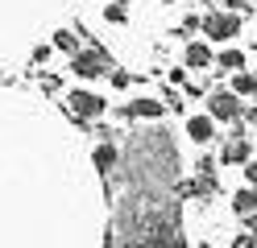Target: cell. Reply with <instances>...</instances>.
Here are the masks:
<instances>
[{
	"label": "cell",
	"mask_w": 257,
	"mask_h": 248,
	"mask_svg": "<svg viewBox=\"0 0 257 248\" xmlns=\"http://www.w3.org/2000/svg\"><path fill=\"white\" fill-rule=\"evenodd\" d=\"M104 108H108V99L104 95H95V91H67V112L71 116H79V120H95V116H104Z\"/></svg>",
	"instance_id": "obj_1"
},
{
	"label": "cell",
	"mask_w": 257,
	"mask_h": 248,
	"mask_svg": "<svg viewBox=\"0 0 257 248\" xmlns=\"http://www.w3.org/2000/svg\"><path fill=\"white\" fill-rule=\"evenodd\" d=\"M199 25H203V33L212 42H232L236 33H240V17L236 13H207Z\"/></svg>",
	"instance_id": "obj_2"
},
{
	"label": "cell",
	"mask_w": 257,
	"mask_h": 248,
	"mask_svg": "<svg viewBox=\"0 0 257 248\" xmlns=\"http://www.w3.org/2000/svg\"><path fill=\"white\" fill-rule=\"evenodd\" d=\"M108 54L104 50H79V54L71 58V71L79 75V79H100V75H108Z\"/></svg>",
	"instance_id": "obj_3"
},
{
	"label": "cell",
	"mask_w": 257,
	"mask_h": 248,
	"mask_svg": "<svg viewBox=\"0 0 257 248\" xmlns=\"http://www.w3.org/2000/svg\"><path fill=\"white\" fill-rule=\"evenodd\" d=\"M240 99L232 95V91H212L207 95V116H212V120H240Z\"/></svg>",
	"instance_id": "obj_4"
},
{
	"label": "cell",
	"mask_w": 257,
	"mask_h": 248,
	"mask_svg": "<svg viewBox=\"0 0 257 248\" xmlns=\"http://www.w3.org/2000/svg\"><path fill=\"white\" fill-rule=\"evenodd\" d=\"M249 153H253V149H249V137H245V132H232L228 145L220 149V161H224V165H245Z\"/></svg>",
	"instance_id": "obj_5"
},
{
	"label": "cell",
	"mask_w": 257,
	"mask_h": 248,
	"mask_svg": "<svg viewBox=\"0 0 257 248\" xmlns=\"http://www.w3.org/2000/svg\"><path fill=\"white\" fill-rule=\"evenodd\" d=\"M183 62L191 66V71H212V66H216V54H212V46H207V42H191V46L183 50Z\"/></svg>",
	"instance_id": "obj_6"
},
{
	"label": "cell",
	"mask_w": 257,
	"mask_h": 248,
	"mask_svg": "<svg viewBox=\"0 0 257 248\" xmlns=\"http://www.w3.org/2000/svg\"><path fill=\"white\" fill-rule=\"evenodd\" d=\"M128 116H133V120H162V112H166V104H162V99H133V104H128L124 108Z\"/></svg>",
	"instance_id": "obj_7"
},
{
	"label": "cell",
	"mask_w": 257,
	"mask_h": 248,
	"mask_svg": "<svg viewBox=\"0 0 257 248\" xmlns=\"http://www.w3.org/2000/svg\"><path fill=\"white\" fill-rule=\"evenodd\" d=\"M91 161H95V170H100V174H112L120 165V149L112 145V141H100V145H95V153H91Z\"/></svg>",
	"instance_id": "obj_8"
},
{
	"label": "cell",
	"mask_w": 257,
	"mask_h": 248,
	"mask_svg": "<svg viewBox=\"0 0 257 248\" xmlns=\"http://www.w3.org/2000/svg\"><path fill=\"white\" fill-rule=\"evenodd\" d=\"M187 137L195 145H207L216 137V120H212V116H191V120H187Z\"/></svg>",
	"instance_id": "obj_9"
},
{
	"label": "cell",
	"mask_w": 257,
	"mask_h": 248,
	"mask_svg": "<svg viewBox=\"0 0 257 248\" xmlns=\"http://www.w3.org/2000/svg\"><path fill=\"white\" fill-rule=\"evenodd\" d=\"M236 99L240 95H249V99H257V75H249V71H236L232 75V87H228Z\"/></svg>",
	"instance_id": "obj_10"
},
{
	"label": "cell",
	"mask_w": 257,
	"mask_h": 248,
	"mask_svg": "<svg viewBox=\"0 0 257 248\" xmlns=\"http://www.w3.org/2000/svg\"><path fill=\"white\" fill-rule=\"evenodd\" d=\"M232 211L236 215H253L257 211V186H240L236 198H232Z\"/></svg>",
	"instance_id": "obj_11"
},
{
	"label": "cell",
	"mask_w": 257,
	"mask_h": 248,
	"mask_svg": "<svg viewBox=\"0 0 257 248\" xmlns=\"http://www.w3.org/2000/svg\"><path fill=\"white\" fill-rule=\"evenodd\" d=\"M216 71H228V75L245 71V54H240V50H224V54H216Z\"/></svg>",
	"instance_id": "obj_12"
},
{
	"label": "cell",
	"mask_w": 257,
	"mask_h": 248,
	"mask_svg": "<svg viewBox=\"0 0 257 248\" xmlns=\"http://www.w3.org/2000/svg\"><path fill=\"white\" fill-rule=\"evenodd\" d=\"M54 46L67 50V54H79V38H75L71 29H58V33H54Z\"/></svg>",
	"instance_id": "obj_13"
},
{
	"label": "cell",
	"mask_w": 257,
	"mask_h": 248,
	"mask_svg": "<svg viewBox=\"0 0 257 248\" xmlns=\"http://www.w3.org/2000/svg\"><path fill=\"white\" fill-rule=\"evenodd\" d=\"M104 21H112V25H124V21H128L124 5H108V9H104Z\"/></svg>",
	"instance_id": "obj_14"
},
{
	"label": "cell",
	"mask_w": 257,
	"mask_h": 248,
	"mask_svg": "<svg viewBox=\"0 0 257 248\" xmlns=\"http://www.w3.org/2000/svg\"><path fill=\"white\" fill-rule=\"evenodd\" d=\"M232 248H257V240H253V236H249V231H240V236H236V240H232Z\"/></svg>",
	"instance_id": "obj_15"
},
{
	"label": "cell",
	"mask_w": 257,
	"mask_h": 248,
	"mask_svg": "<svg viewBox=\"0 0 257 248\" xmlns=\"http://www.w3.org/2000/svg\"><path fill=\"white\" fill-rule=\"evenodd\" d=\"M245 186H257V161H245Z\"/></svg>",
	"instance_id": "obj_16"
},
{
	"label": "cell",
	"mask_w": 257,
	"mask_h": 248,
	"mask_svg": "<svg viewBox=\"0 0 257 248\" xmlns=\"http://www.w3.org/2000/svg\"><path fill=\"white\" fill-rule=\"evenodd\" d=\"M245 231H249V236L257 240V211H253V215H245Z\"/></svg>",
	"instance_id": "obj_17"
},
{
	"label": "cell",
	"mask_w": 257,
	"mask_h": 248,
	"mask_svg": "<svg viewBox=\"0 0 257 248\" xmlns=\"http://www.w3.org/2000/svg\"><path fill=\"white\" fill-rule=\"evenodd\" d=\"M112 87H128V75L124 71H112Z\"/></svg>",
	"instance_id": "obj_18"
},
{
	"label": "cell",
	"mask_w": 257,
	"mask_h": 248,
	"mask_svg": "<svg viewBox=\"0 0 257 248\" xmlns=\"http://www.w3.org/2000/svg\"><path fill=\"white\" fill-rule=\"evenodd\" d=\"M224 5H228L232 13H245V9H249V0H224Z\"/></svg>",
	"instance_id": "obj_19"
},
{
	"label": "cell",
	"mask_w": 257,
	"mask_h": 248,
	"mask_svg": "<svg viewBox=\"0 0 257 248\" xmlns=\"http://www.w3.org/2000/svg\"><path fill=\"white\" fill-rule=\"evenodd\" d=\"M116 5H128V0H116Z\"/></svg>",
	"instance_id": "obj_20"
},
{
	"label": "cell",
	"mask_w": 257,
	"mask_h": 248,
	"mask_svg": "<svg viewBox=\"0 0 257 248\" xmlns=\"http://www.w3.org/2000/svg\"><path fill=\"white\" fill-rule=\"evenodd\" d=\"M166 5H174V0H166Z\"/></svg>",
	"instance_id": "obj_21"
}]
</instances>
